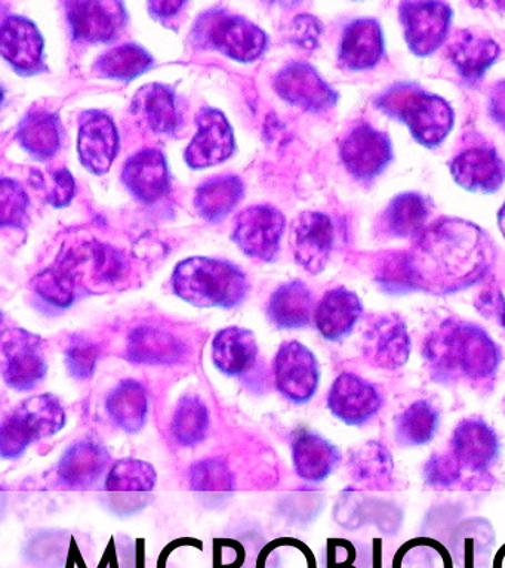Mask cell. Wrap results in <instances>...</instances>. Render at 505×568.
<instances>
[{
    "label": "cell",
    "mask_w": 505,
    "mask_h": 568,
    "mask_svg": "<svg viewBox=\"0 0 505 568\" xmlns=\"http://www.w3.org/2000/svg\"><path fill=\"white\" fill-rule=\"evenodd\" d=\"M424 358L432 376L443 384L467 379L482 384L492 379L503 362V353L476 324L446 320L424 342Z\"/></svg>",
    "instance_id": "obj_1"
},
{
    "label": "cell",
    "mask_w": 505,
    "mask_h": 568,
    "mask_svg": "<svg viewBox=\"0 0 505 568\" xmlns=\"http://www.w3.org/2000/svg\"><path fill=\"white\" fill-rule=\"evenodd\" d=\"M175 295L198 308H233L245 300L250 283L238 266L210 257H190L172 275Z\"/></svg>",
    "instance_id": "obj_2"
},
{
    "label": "cell",
    "mask_w": 505,
    "mask_h": 568,
    "mask_svg": "<svg viewBox=\"0 0 505 568\" xmlns=\"http://www.w3.org/2000/svg\"><path fill=\"white\" fill-rule=\"evenodd\" d=\"M454 230L455 225H446L443 229L441 225L424 235L423 242H420L418 260H411L412 273L433 264V270H437L438 277L446 273V282L452 278V284L458 287L467 275L476 274L482 270L481 234L477 231L469 234V230H473L469 225L458 226L456 235ZM428 274L430 271L425 275ZM425 275L421 277L420 283Z\"/></svg>",
    "instance_id": "obj_3"
},
{
    "label": "cell",
    "mask_w": 505,
    "mask_h": 568,
    "mask_svg": "<svg viewBox=\"0 0 505 568\" xmlns=\"http://www.w3.org/2000/svg\"><path fill=\"white\" fill-rule=\"evenodd\" d=\"M380 106L407 124L412 135L427 146H436L454 124V111L443 98L433 95L416 84H396L385 92Z\"/></svg>",
    "instance_id": "obj_4"
},
{
    "label": "cell",
    "mask_w": 505,
    "mask_h": 568,
    "mask_svg": "<svg viewBox=\"0 0 505 568\" xmlns=\"http://www.w3.org/2000/svg\"><path fill=\"white\" fill-rule=\"evenodd\" d=\"M196 38L206 47L242 62L256 60L267 44V36L259 26L224 11L203 16L198 22Z\"/></svg>",
    "instance_id": "obj_5"
},
{
    "label": "cell",
    "mask_w": 505,
    "mask_h": 568,
    "mask_svg": "<svg viewBox=\"0 0 505 568\" xmlns=\"http://www.w3.org/2000/svg\"><path fill=\"white\" fill-rule=\"evenodd\" d=\"M48 372L41 337L23 328H11L2 336V375L10 388L23 393L37 388Z\"/></svg>",
    "instance_id": "obj_6"
},
{
    "label": "cell",
    "mask_w": 505,
    "mask_h": 568,
    "mask_svg": "<svg viewBox=\"0 0 505 568\" xmlns=\"http://www.w3.org/2000/svg\"><path fill=\"white\" fill-rule=\"evenodd\" d=\"M279 393L291 403H309L321 382L319 363L312 351L299 341L285 342L274 359Z\"/></svg>",
    "instance_id": "obj_7"
},
{
    "label": "cell",
    "mask_w": 505,
    "mask_h": 568,
    "mask_svg": "<svg viewBox=\"0 0 505 568\" xmlns=\"http://www.w3.org/2000/svg\"><path fill=\"white\" fill-rule=\"evenodd\" d=\"M383 406L384 397L380 389L352 372L341 373L327 394V408L349 426L366 425Z\"/></svg>",
    "instance_id": "obj_8"
},
{
    "label": "cell",
    "mask_w": 505,
    "mask_h": 568,
    "mask_svg": "<svg viewBox=\"0 0 505 568\" xmlns=\"http://www.w3.org/2000/svg\"><path fill=\"white\" fill-rule=\"evenodd\" d=\"M285 230V216L273 206H251L239 215L233 239L248 256L273 261Z\"/></svg>",
    "instance_id": "obj_9"
},
{
    "label": "cell",
    "mask_w": 505,
    "mask_h": 568,
    "mask_svg": "<svg viewBox=\"0 0 505 568\" xmlns=\"http://www.w3.org/2000/svg\"><path fill=\"white\" fill-rule=\"evenodd\" d=\"M363 357L381 371L405 366L411 357V336L405 322L394 314L372 318L363 337Z\"/></svg>",
    "instance_id": "obj_10"
},
{
    "label": "cell",
    "mask_w": 505,
    "mask_h": 568,
    "mask_svg": "<svg viewBox=\"0 0 505 568\" xmlns=\"http://www.w3.org/2000/svg\"><path fill=\"white\" fill-rule=\"evenodd\" d=\"M452 11L442 2H405L401 20L407 44L416 55L425 57L445 42Z\"/></svg>",
    "instance_id": "obj_11"
},
{
    "label": "cell",
    "mask_w": 505,
    "mask_h": 568,
    "mask_svg": "<svg viewBox=\"0 0 505 568\" xmlns=\"http://www.w3.org/2000/svg\"><path fill=\"white\" fill-rule=\"evenodd\" d=\"M501 443L498 435L481 417H468L455 426L451 438V453L473 474L489 470L498 460Z\"/></svg>",
    "instance_id": "obj_12"
},
{
    "label": "cell",
    "mask_w": 505,
    "mask_h": 568,
    "mask_svg": "<svg viewBox=\"0 0 505 568\" xmlns=\"http://www.w3.org/2000/svg\"><path fill=\"white\" fill-rule=\"evenodd\" d=\"M65 8L74 39L83 42H109L125 26V9L114 0H81L68 2Z\"/></svg>",
    "instance_id": "obj_13"
},
{
    "label": "cell",
    "mask_w": 505,
    "mask_h": 568,
    "mask_svg": "<svg viewBox=\"0 0 505 568\" xmlns=\"http://www.w3.org/2000/svg\"><path fill=\"white\" fill-rule=\"evenodd\" d=\"M393 158L392 142L385 133L362 124L350 132L341 144V159L350 173L371 180L383 172Z\"/></svg>",
    "instance_id": "obj_14"
},
{
    "label": "cell",
    "mask_w": 505,
    "mask_h": 568,
    "mask_svg": "<svg viewBox=\"0 0 505 568\" xmlns=\"http://www.w3.org/2000/svg\"><path fill=\"white\" fill-rule=\"evenodd\" d=\"M334 242V226L325 213L304 212L294 221L291 246L296 261L309 273L319 274L327 264Z\"/></svg>",
    "instance_id": "obj_15"
},
{
    "label": "cell",
    "mask_w": 505,
    "mask_h": 568,
    "mask_svg": "<svg viewBox=\"0 0 505 568\" xmlns=\"http://www.w3.org/2000/svg\"><path fill=\"white\" fill-rule=\"evenodd\" d=\"M279 95L309 111H322L335 104L336 93L321 74L305 62H291L274 80Z\"/></svg>",
    "instance_id": "obj_16"
},
{
    "label": "cell",
    "mask_w": 505,
    "mask_h": 568,
    "mask_svg": "<svg viewBox=\"0 0 505 568\" xmlns=\"http://www.w3.org/2000/svg\"><path fill=\"white\" fill-rule=\"evenodd\" d=\"M234 150L232 126L219 110L205 109L198 115V132L185 150V160L194 169L224 162Z\"/></svg>",
    "instance_id": "obj_17"
},
{
    "label": "cell",
    "mask_w": 505,
    "mask_h": 568,
    "mask_svg": "<svg viewBox=\"0 0 505 568\" xmlns=\"http://www.w3.org/2000/svg\"><path fill=\"white\" fill-rule=\"evenodd\" d=\"M119 149V135L113 120L101 111H87L79 128V158L91 172L105 173L112 166Z\"/></svg>",
    "instance_id": "obj_18"
},
{
    "label": "cell",
    "mask_w": 505,
    "mask_h": 568,
    "mask_svg": "<svg viewBox=\"0 0 505 568\" xmlns=\"http://www.w3.org/2000/svg\"><path fill=\"white\" fill-rule=\"evenodd\" d=\"M0 51L19 73L42 69L43 39L28 18L11 16L0 27Z\"/></svg>",
    "instance_id": "obj_19"
},
{
    "label": "cell",
    "mask_w": 505,
    "mask_h": 568,
    "mask_svg": "<svg viewBox=\"0 0 505 568\" xmlns=\"http://www.w3.org/2000/svg\"><path fill=\"white\" fill-rule=\"evenodd\" d=\"M451 172L461 186L469 191L492 193L505 181V163L487 146L465 150L451 163Z\"/></svg>",
    "instance_id": "obj_20"
},
{
    "label": "cell",
    "mask_w": 505,
    "mask_h": 568,
    "mask_svg": "<svg viewBox=\"0 0 505 568\" xmlns=\"http://www.w3.org/2000/svg\"><path fill=\"white\" fill-rule=\"evenodd\" d=\"M292 460L300 478L309 483H322L339 468L341 453L322 435L300 429L292 438Z\"/></svg>",
    "instance_id": "obj_21"
},
{
    "label": "cell",
    "mask_w": 505,
    "mask_h": 568,
    "mask_svg": "<svg viewBox=\"0 0 505 568\" xmlns=\"http://www.w3.org/2000/svg\"><path fill=\"white\" fill-rule=\"evenodd\" d=\"M363 305L356 293L345 287L332 288L317 305V331L327 341L336 342L352 333L362 317Z\"/></svg>",
    "instance_id": "obj_22"
},
{
    "label": "cell",
    "mask_w": 505,
    "mask_h": 568,
    "mask_svg": "<svg viewBox=\"0 0 505 568\" xmlns=\"http://www.w3.org/2000/svg\"><path fill=\"white\" fill-rule=\"evenodd\" d=\"M384 52L383 30L378 21L361 18L349 24L341 40L340 62L347 70L374 67Z\"/></svg>",
    "instance_id": "obj_23"
},
{
    "label": "cell",
    "mask_w": 505,
    "mask_h": 568,
    "mask_svg": "<svg viewBox=\"0 0 505 568\" xmlns=\"http://www.w3.org/2000/svg\"><path fill=\"white\" fill-rule=\"evenodd\" d=\"M122 178L137 197L148 203L156 202L168 186L166 160L159 150H141L128 160Z\"/></svg>",
    "instance_id": "obj_24"
},
{
    "label": "cell",
    "mask_w": 505,
    "mask_h": 568,
    "mask_svg": "<svg viewBox=\"0 0 505 568\" xmlns=\"http://www.w3.org/2000/svg\"><path fill=\"white\" fill-rule=\"evenodd\" d=\"M259 345L251 331L228 327L216 333L212 342V363L224 375L241 377L254 367Z\"/></svg>",
    "instance_id": "obj_25"
},
{
    "label": "cell",
    "mask_w": 505,
    "mask_h": 568,
    "mask_svg": "<svg viewBox=\"0 0 505 568\" xmlns=\"http://www.w3.org/2000/svg\"><path fill=\"white\" fill-rule=\"evenodd\" d=\"M109 453L94 442H79L61 457L59 465L60 481L70 488H90L109 466Z\"/></svg>",
    "instance_id": "obj_26"
},
{
    "label": "cell",
    "mask_w": 505,
    "mask_h": 568,
    "mask_svg": "<svg viewBox=\"0 0 505 568\" xmlns=\"http://www.w3.org/2000/svg\"><path fill=\"white\" fill-rule=\"evenodd\" d=\"M183 342L165 328L141 326L128 339V357L141 364H174L184 357Z\"/></svg>",
    "instance_id": "obj_27"
},
{
    "label": "cell",
    "mask_w": 505,
    "mask_h": 568,
    "mask_svg": "<svg viewBox=\"0 0 505 568\" xmlns=\"http://www.w3.org/2000/svg\"><path fill=\"white\" fill-rule=\"evenodd\" d=\"M393 456L380 442H366L354 448L349 460L354 481L367 490H388L393 487Z\"/></svg>",
    "instance_id": "obj_28"
},
{
    "label": "cell",
    "mask_w": 505,
    "mask_h": 568,
    "mask_svg": "<svg viewBox=\"0 0 505 568\" xmlns=\"http://www.w3.org/2000/svg\"><path fill=\"white\" fill-rule=\"evenodd\" d=\"M447 53L461 75L476 80L494 64L496 57L499 55V47L489 38L469 31H458L452 38Z\"/></svg>",
    "instance_id": "obj_29"
},
{
    "label": "cell",
    "mask_w": 505,
    "mask_h": 568,
    "mask_svg": "<svg viewBox=\"0 0 505 568\" xmlns=\"http://www.w3.org/2000/svg\"><path fill=\"white\" fill-rule=\"evenodd\" d=\"M132 110L154 132L172 133L179 126L174 93L161 83L140 89L132 102Z\"/></svg>",
    "instance_id": "obj_30"
},
{
    "label": "cell",
    "mask_w": 505,
    "mask_h": 568,
    "mask_svg": "<svg viewBox=\"0 0 505 568\" xmlns=\"http://www.w3.org/2000/svg\"><path fill=\"white\" fill-rule=\"evenodd\" d=\"M312 292L305 283L282 284L269 302V317L279 328H300L307 326L312 318Z\"/></svg>",
    "instance_id": "obj_31"
},
{
    "label": "cell",
    "mask_w": 505,
    "mask_h": 568,
    "mask_svg": "<svg viewBox=\"0 0 505 568\" xmlns=\"http://www.w3.org/2000/svg\"><path fill=\"white\" fill-rule=\"evenodd\" d=\"M105 407L114 424L127 433L143 429L149 412L148 390L134 379L122 381L109 394Z\"/></svg>",
    "instance_id": "obj_32"
},
{
    "label": "cell",
    "mask_w": 505,
    "mask_h": 568,
    "mask_svg": "<svg viewBox=\"0 0 505 568\" xmlns=\"http://www.w3.org/2000/svg\"><path fill=\"white\" fill-rule=\"evenodd\" d=\"M441 424L438 410L427 399H418L398 415L394 438L401 447L425 446L434 438Z\"/></svg>",
    "instance_id": "obj_33"
},
{
    "label": "cell",
    "mask_w": 505,
    "mask_h": 568,
    "mask_svg": "<svg viewBox=\"0 0 505 568\" xmlns=\"http://www.w3.org/2000/svg\"><path fill=\"white\" fill-rule=\"evenodd\" d=\"M61 129L59 119L47 110L30 111L19 128V141L29 153L48 159L60 149Z\"/></svg>",
    "instance_id": "obj_34"
},
{
    "label": "cell",
    "mask_w": 505,
    "mask_h": 568,
    "mask_svg": "<svg viewBox=\"0 0 505 568\" xmlns=\"http://www.w3.org/2000/svg\"><path fill=\"white\" fill-rule=\"evenodd\" d=\"M243 195L238 176H216L199 186L194 204L205 220L219 221L228 215Z\"/></svg>",
    "instance_id": "obj_35"
},
{
    "label": "cell",
    "mask_w": 505,
    "mask_h": 568,
    "mask_svg": "<svg viewBox=\"0 0 505 568\" xmlns=\"http://www.w3.org/2000/svg\"><path fill=\"white\" fill-rule=\"evenodd\" d=\"M14 412L26 422L37 439L50 438L65 425L64 407L54 395L42 394L26 399Z\"/></svg>",
    "instance_id": "obj_36"
},
{
    "label": "cell",
    "mask_w": 505,
    "mask_h": 568,
    "mask_svg": "<svg viewBox=\"0 0 505 568\" xmlns=\"http://www.w3.org/2000/svg\"><path fill=\"white\" fill-rule=\"evenodd\" d=\"M428 215L430 204L423 195L405 193L390 203L385 211L384 222L390 233L406 239L421 234Z\"/></svg>",
    "instance_id": "obj_37"
},
{
    "label": "cell",
    "mask_w": 505,
    "mask_h": 568,
    "mask_svg": "<svg viewBox=\"0 0 505 568\" xmlns=\"http://www.w3.org/2000/svg\"><path fill=\"white\" fill-rule=\"evenodd\" d=\"M210 429V410L196 395H185L176 403L172 417V435L180 446L190 447L203 442Z\"/></svg>",
    "instance_id": "obj_38"
},
{
    "label": "cell",
    "mask_w": 505,
    "mask_h": 568,
    "mask_svg": "<svg viewBox=\"0 0 505 568\" xmlns=\"http://www.w3.org/2000/svg\"><path fill=\"white\" fill-rule=\"evenodd\" d=\"M156 483V469L149 462L122 459L110 469L105 491L112 495H145L154 490Z\"/></svg>",
    "instance_id": "obj_39"
},
{
    "label": "cell",
    "mask_w": 505,
    "mask_h": 568,
    "mask_svg": "<svg viewBox=\"0 0 505 568\" xmlns=\"http://www.w3.org/2000/svg\"><path fill=\"white\" fill-rule=\"evenodd\" d=\"M153 65V58L139 44H122L110 49L97 60L94 70L109 79L130 80Z\"/></svg>",
    "instance_id": "obj_40"
},
{
    "label": "cell",
    "mask_w": 505,
    "mask_h": 568,
    "mask_svg": "<svg viewBox=\"0 0 505 568\" xmlns=\"http://www.w3.org/2000/svg\"><path fill=\"white\" fill-rule=\"evenodd\" d=\"M392 568H455L450 549L433 537H414L394 554Z\"/></svg>",
    "instance_id": "obj_41"
},
{
    "label": "cell",
    "mask_w": 505,
    "mask_h": 568,
    "mask_svg": "<svg viewBox=\"0 0 505 568\" xmlns=\"http://www.w3.org/2000/svg\"><path fill=\"white\" fill-rule=\"evenodd\" d=\"M74 283L77 275L63 257L52 268L42 271L33 278V288L48 304L57 308H69L74 301Z\"/></svg>",
    "instance_id": "obj_42"
},
{
    "label": "cell",
    "mask_w": 505,
    "mask_h": 568,
    "mask_svg": "<svg viewBox=\"0 0 505 568\" xmlns=\"http://www.w3.org/2000/svg\"><path fill=\"white\" fill-rule=\"evenodd\" d=\"M87 252L91 260V270L97 283H118L127 274L125 257L117 248L105 246V244H92Z\"/></svg>",
    "instance_id": "obj_43"
},
{
    "label": "cell",
    "mask_w": 505,
    "mask_h": 568,
    "mask_svg": "<svg viewBox=\"0 0 505 568\" xmlns=\"http://www.w3.org/2000/svg\"><path fill=\"white\" fill-rule=\"evenodd\" d=\"M190 483L194 490L202 493H224L232 490L233 477L228 466L219 460H203L190 470Z\"/></svg>",
    "instance_id": "obj_44"
},
{
    "label": "cell",
    "mask_w": 505,
    "mask_h": 568,
    "mask_svg": "<svg viewBox=\"0 0 505 568\" xmlns=\"http://www.w3.org/2000/svg\"><path fill=\"white\" fill-rule=\"evenodd\" d=\"M264 557L272 559L273 568H317L312 549L300 540H279L265 550Z\"/></svg>",
    "instance_id": "obj_45"
},
{
    "label": "cell",
    "mask_w": 505,
    "mask_h": 568,
    "mask_svg": "<svg viewBox=\"0 0 505 568\" xmlns=\"http://www.w3.org/2000/svg\"><path fill=\"white\" fill-rule=\"evenodd\" d=\"M463 466L452 453H436L424 466V481L434 490L454 487L461 479Z\"/></svg>",
    "instance_id": "obj_46"
},
{
    "label": "cell",
    "mask_w": 505,
    "mask_h": 568,
    "mask_svg": "<svg viewBox=\"0 0 505 568\" xmlns=\"http://www.w3.org/2000/svg\"><path fill=\"white\" fill-rule=\"evenodd\" d=\"M37 442L32 430L17 413H12L0 429V455L3 459H17Z\"/></svg>",
    "instance_id": "obj_47"
},
{
    "label": "cell",
    "mask_w": 505,
    "mask_h": 568,
    "mask_svg": "<svg viewBox=\"0 0 505 568\" xmlns=\"http://www.w3.org/2000/svg\"><path fill=\"white\" fill-rule=\"evenodd\" d=\"M29 197L16 181H0V222L3 226H21L28 212Z\"/></svg>",
    "instance_id": "obj_48"
},
{
    "label": "cell",
    "mask_w": 505,
    "mask_h": 568,
    "mask_svg": "<svg viewBox=\"0 0 505 568\" xmlns=\"http://www.w3.org/2000/svg\"><path fill=\"white\" fill-rule=\"evenodd\" d=\"M100 358L99 345L90 341L77 339L65 349V366L70 375L78 381L91 379Z\"/></svg>",
    "instance_id": "obj_49"
},
{
    "label": "cell",
    "mask_w": 505,
    "mask_h": 568,
    "mask_svg": "<svg viewBox=\"0 0 505 568\" xmlns=\"http://www.w3.org/2000/svg\"><path fill=\"white\" fill-rule=\"evenodd\" d=\"M290 36L299 47L314 49L322 36V22L316 17L303 13L292 21Z\"/></svg>",
    "instance_id": "obj_50"
},
{
    "label": "cell",
    "mask_w": 505,
    "mask_h": 568,
    "mask_svg": "<svg viewBox=\"0 0 505 568\" xmlns=\"http://www.w3.org/2000/svg\"><path fill=\"white\" fill-rule=\"evenodd\" d=\"M326 568H361L356 546L345 539L327 541Z\"/></svg>",
    "instance_id": "obj_51"
},
{
    "label": "cell",
    "mask_w": 505,
    "mask_h": 568,
    "mask_svg": "<svg viewBox=\"0 0 505 568\" xmlns=\"http://www.w3.org/2000/svg\"><path fill=\"white\" fill-rule=\"evenodd\" d=\"M476 306L483 317L495 320L505 328V297L498 288L489 287L483 291L477 297Z\"/></svg>",
    "instance_id": "obj_52"
},
{
    "label": "cell",
    "mask_w": 505,
    "mask_h": 568,
    "mask_svg": "<svg viewBox=\"0 0 505 568\" xmlns=\"http://www.w3.org/2000/svg\"><path fill=\"white\" fill-rule=\"evenodd\" d=\"M52 181H54V185H52V190L50 194H48L50 203L54 204L57 207H63L65 204L72 202L74 195V180L72 173H70L68 169H61V171L54 173Z\"/></svg>",
    "instance_id": "obj_53"
},
{
    "label": "cell",
    "mask_w": 505,
    "mask_h": 568,
    "mask_svg": "<svg viewBox=\"0 0 505 568\" xmlns=\"http://www.w3.org/2000/svg\"><path fill=\"white\" fill-rule=\"evenodd\" d=\"M183 7L184 2H181V0H154V2L149 3L150 11L162 18L175 16Z\"/></svg>",
    "instance_id": "obj_54"
},
{
    "label": "cell",
    "mask_w": 505,
    "mask_h": 568,
    "mask_svg": "<svg viewBox=\"0 0 505 568\" xmlns=\"http://www.w3.org/2000/svg\"><path fill=\"white\" fill-rule=\"evenodd\" d=\"M492 568H505V544L496 550Z\"/></svg>",
    "instance_id": "obj_55"
},
{
    "label": "cell",
    "mask_w": 505,
    "mask_h": 568,
    "mask_svg": "<svg viewBox=\"0 0 505 568\" xmlns=\"http://www.w3.org/2000/svg\"><path fill=\"white\" fill-rule=\"evenodd\" d=\"M498 222H499L501 233H503L504 237H505V204L503 207H501L499 215H498Z\"/></svg>",
    "instance_id": "obj_56"
}]
</instances>
